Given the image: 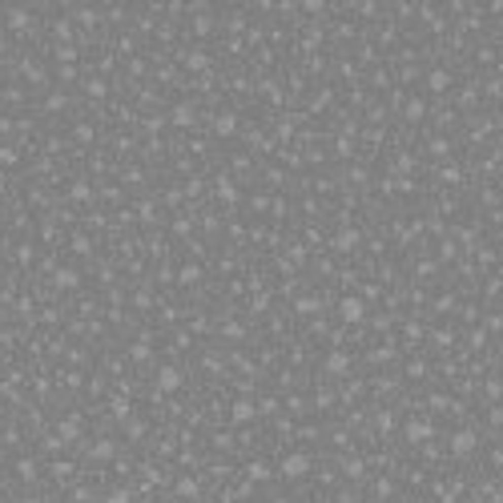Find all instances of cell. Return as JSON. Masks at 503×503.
Returning <instances> with one entry per match:
<instances>
[{
  "instance_id": "cell-1",
  "label": "cell",
  "mask_w": 503,
  "mask_h": 503,
  "mask_svg": "<svg viewBox=\"0 0 503 503\" xmlns=\"http://www.w3.org/2000/svg\"><path fill=\"white\" fill-rule=\"evenodd\" d=\"M306 471H310V459H306L302 451H294V455H286V459H282V475L298 479V475H306Z\"/></svg>"
},
{
  "instance_id": "cell-2",
  "label": "cell",
  "mask_w": 503,
  "mask_h": 503,
  "mask_svg": "<svg viewBox=\"0 0 503 503\" xmlns=\"http://www.w3.org/2000/svg\"><path fill=\"white\" fill-rule=\"evenodd\" d=\"M177 387H181V371L177 366H161L157 371V391L169 394V391H177Z\"/></svg>"
},
{
  "instance_id": "cell-3",
  "label": "cell",
  "mask_w": 503,
  "mask_h": 503,
  "mask_svg": "<svg viewBox=\"0 0 503 503\" xmlns=\"http://www.w3.org/2000/svg\"><path fill=\"white\" fill-rule=\"evenodd\" d=\"M451 451H455V455H467V451H475V431H455V439H451Z\"/></svg>"
},
{
  "instance_id": "cell-4",
  "label": "cell",
  "mask_w": 503,
  "mask_h": 503,
  "mask_svg": "<svg viewBox=\"0 0 503 503\" xmlns=\"http://www.w3.org/2000/svg\"><path fill=\"white\" fill-rule=\"evenodd\" d=\"M407 439H411V443H427V439H431V423H423V419L411 423V427H407Z\"/></svg>"
},
{
  "instance_id": "cell-5",
  "label": "cell",
  "mask_w": 503,
  "mask_h": 503,
  "mask_svg": "<svg viewBox=\"0 0 503 503\" xmlns=\"http://www.w3.org/2000/svg\"><path fill=\"white\" fill-rule=\"evenodd\" d=\"M342 318H346V322H358V318H362V302H358V298H342Z\"/></svg>"
},
{
  "instance_id": "cell-6",
  "label": "cell",
  "mask_w": 503,
  "mask_h": 503,
  "mask_svg": "<svg viewBox=\"0 0 503 503\" xmlns=\"http://www.w3.org/2000/svg\"><path fill=\"white\" fill-rule=\"evenodd\" d=\"M346 366H350V358H346V354H330V358H326V371H334V375H342Z\"/></svg>"
},
{
  "instance_id": "cell-7",
  "label": "cell",
  "mask_w": 503,
  "mask_h": 503,
  "mask_svg": "<svg viewBox=\"0 0 503 503\" xmlns=\"http://www.w3.org/2000/svg\"><path fill=\"white\" fill-rule=\"evenodd\" d=\"M53 282H56V286H77V270H56Z\"/></svg>"
},
{
  "instance_id": "cell-8",
  "label": "cell",
  "mask_w": 503,
  "mask_h": 503,
  "mask_svg": "<svg viewBox=\"0 0 503 503\" xmlns=\"http://www.w3.org/2000/svg\"><path fill=\"white\" fill-rule=\"evenodd\" d=\"M189 121H193V109H189V105L173 109V125H189Z\"/></svg>"
},
{
  "instance_id": "cell-9",
  "label": "cell",
  "mask_w": 503,
  "mask_h": 503,
  "mask_svg": "<svg viewBox=\"0 0 503 503\" xmlns=\"http://www.w3.org/2000/svg\"><path fill=\"white\" fill-rule=\"evenodd\" d=\"M233 125H238V121H233V113L218 117V133H222V137H229V133H233Z\"/></svg>"
},
{
  "instance_id": "cell-10",
  "label": "cell",
  "mask_w": 503,
  "mask_h": 503,
  "mask_svg": "<svg viewBox=\"0 0 503 503\" xmlns=\"http://www.w3.org/2000/svg\"><path fill=\"white\" fill-rule=\"evenodd\" d=\"M250 415H254V407H250V403H233V419H238V423H242V419H250Z\"/></svg>"
},
{
  "instance_id": "cell-11",
  "label": "cell",
  "mask_w": 503,
  "mask_h": 503,
  "mask_svg": "<svg viewBox=\"0 0 503 503\" xmlns=\"http://www.w3.org/2000/svg\"><path fill=\"white\" fill-rule=\"evenodd\" d=\"M250 475H254V479H270V475H274V471H270V467H266V463H250Z\"/></svg>"
},
{
  "instance_id": "cell-12",
  "label": "cell",
  "mask_w": 503,
  "mask_h": 503,
  "mask_svg": "<svg viewBox=\"0 0 503 503\" xmlns=\"http://www.w3.org/2000/svg\"><path fill=\"white\" fill-rule=\"evenodd\" d=\"M447 73H431V77H427V85H431V89H447Z\"/></svg>"
},
{
  "instance_id": "cell-13",
  "label": "cell",
  "mask_w": 503,
  "mask_h": 503,
  "mask_svg": "<svg viewBox=\"0 0 503 503\" xmlns=\"http://www.w3.org/2000/svg\"><path fill=\"white\" fill-rule=\"evenodd\" d=\"M8 24H12V28H24V24H28V12H8Z\"/></svg>"
},
{
  "instance_id": "cell-14",
  "label": "cell",
  "mask_w": 503,
  "mask_h": 503,
  "mask_svg": "<svg viewBox=\"0 0 503 503\" xmlns=\"http://www.w3.org/2000/svg\"><path fill=\"white\" fill-rule=\"evenodd\" d=\"M314 310H318V298H302L298 302V314H314Z\"/></svg>"
},
{
  "instance_id": "cell-15",
  "label": "cell",
  "mask_w": 503,
  "mask_h": 503,
  "mask_svg": "<svg viewBox=\"0 0 503 503\" xmlns=\"http://www.w3.org/2000/svg\"><path fill=\"white\" fill-rule=\"evenodd\" d=\"M407 117L419 121V117H423V101H411V105H407Z\"/></svg>"
},
{
  "instance_id": "cell-16",
  "label": "cell",
  "mask_w": 503,
  "mask_h": 503,
  "mask_svg": "<svg viewBox=\"0 0 503 503\" xmlns=\"http://www.w3.org/2000/svg\"><path fill=\"white\" fill-rule=\"evenodd\" d=\"M202 278V270H197V266H185V270H181V282H197Z\"/></svg>"
},
{
  "instance_id": "cell-17",
  "label": "cell",
  "mask_w": 503,
  "mask_h": 503,
  "mask_svg": "<svg viewBox=\"0 0 503 503\" xmlns=\"http://www.w3.org/2000/svg\"><path fill=\"white\" fill-rule=\"evenodd\" d=\"M93 455H97V459H109V455H113V443H97V447H93Z\"/></svg>"
},
{
  "instance_id": "cell-18",
  "label": "cell",
  "mask_w": 503,
  "mask_h": 503,
  "mask_svg": "<svg viewBox=\"0 0 503 503\" xmlns=\"http://www.w3.org/2000/svg\"><path fill=\"white\" fill-rule=\"evenodd\" d=\"M354 242H358V238H354V233H342V238H338V250H350V246H354Z\"/></svg>"
}]
</instances>
